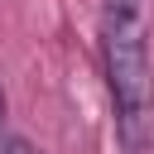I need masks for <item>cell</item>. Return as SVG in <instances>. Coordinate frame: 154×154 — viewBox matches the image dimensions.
Masks as SVG:
<instances>
[{"label":"cell","instance_id":"cell-3","mask_svg":"<svg viewBox=\"0 0 154 154\" xmlns=\"http://www.w3.org/2000/svg\"><path fill=\"white\" fill-rule=\"evenodd\" d=\"M5 120H10V96H5V77H0V130H5Z\"/></svg>","mask_w":154,"mask_h":154},{"label":"cell","instance_id":"cell-2","mask_svg":"<svg viewBox=\"0 0 154 154\" xmlns=\"http://www.w3.org/2000/svg\"><path fill=\"white\" fill-rule=\"evenodd\" d=\"M0 154H43V149L19 130H0Z\"/></svg>","mask_w":154,"mask_h":154},{"label":"cell","instance_id":"cell-1","mask_svg":"<svg viewBox=\"0 0 154 154\" xmlns=\"http://www.w3.org/2000/svg\"><path fill=\"white\" fill-rule=\"evenodd\" d=\"M101 67L125 154H154V58L135 0L101 5Z\"/></svg>","mask_w":154,"mask_h":154}]
</instances>
